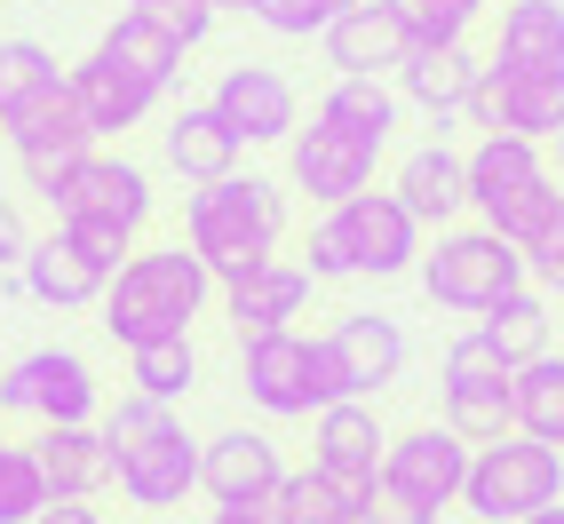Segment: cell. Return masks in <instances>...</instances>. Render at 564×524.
<instances>
[{"label":"cell","instance_id":"cell-43","mask_svg":"<svg viewBox=\"0 0 564 524\" xmlns=\"http://www.w3.org/2000/svg\"><path fill=\"white\" fill-rule=\"evenodd\" d=\"M143 17H152L167 41H183V48H199L207 32H215V9H207V0H152Z\"/></svg>","mask_w":564,"mask_h":524},{"label":"cell","instance_id":"cell-28","mask_svg":"<svg viewBox=\"0 0 564 524\" xmlns=\"http://www.w3.org/2000/svg\"><path fill=\"white\" fill-rule=\"evenodd\" d=\"M311 120H326V128H343V135L373 143V152H390V135H398V120H405V103H398L390 80H334V88L318 96Z\"/></svg>","mask_w":564,"mask_h":524},{"label":"cell","instance_id":"cell-49","mask_svg":"<svg viewBox=\"0 0 564 524\" xmlns=\"http://www.w3.org/2000/svg\"><path fill=\"white\" fill-rule=\"evenodd\" d=\"M524 524H564V501H556V509H533V516H524Z\"/></svg>","mask_w":564,"mask_h":524},{"label":"cell","instance_id":"cell-40","mask_svg":"<svg viewBox=\"0 0 564 524\" xmlns=\"http://www.w3.org/2000/svg\"><path fill=\"white\" fill-rule=\"evenodd\" d=\"M56 231H64L72 247H80V254L96 262V271H104V279H111V271H120V262H128V254L143 247L135 231H120V222H88V215H72V222H56Z\"/></svg>","mask_w":564,"mask_h":524},{"label":"cell","instance_id":"cell-10","mask_svg":"<svg viewBox=\"0 0 564 524\" xmlns=\"http://www.w3.org/2000/svg\"><path fill=\"white\" fill-rule=\"evenodd\" d=\"M469 120H477L485 135H533V143H556V135H564V72L485 64V72H477V96H469Z\"/></svg>","mask_w":564,"mask_h":524},{"label":"cell","instance_id":"cell-46","mask_svg":"<svg viewBox=\"0 0 564 524\" xmlns=\"http://www.w3.org/2000/svg\"><path fill=\"white\" fill-rule=\"evenodd\" d=\"M32 524H104V516H96V501H48Z\"/></svg>","mask_w":564,"mask_h":524},{"label":"cell","instance_id":"cell-42","mask_svg":"<svg viewBox=\"0 0 564 524\" xmlns=\"http://www.w3.org/2000/svg\"><path fill=\"white\" fill-rule=\"evenodd\" d=\"M524 271H533V286H549V294H556V279H564V199L549 207L541 231L524 239Z\"/></svg>","mask_w":564,"mask_h":524},{"label":"cell","instance_id":"cell-31","mask_svg":"<svg viewBox=\"0 0 564 524\" xmlns=\"http://www.w3.org/2000/svg\"><path fill=\"white\" fill-rule=\"evenodd\" d=\"M477 334H485V342H494L509 365H533V358L549 350V294H541V286L501 294V303L477 318Z\"/></svg>","mask_w":564,"mask_h":524},{"label":"cell","instance_id":"cell-51","mask_svg":"<svg viewBox=\"0 0 564 524\" xmlns=\"http://www.w3.org/2000/svg\"><path fill=\"white\" fill-rule=\"evenodd\" d=\"M135 9H152V0H135Z\"/></svg>","mask_w":564,"mask_h":524},{"label":"cell","instance_id":"cell-36","mask_svg":"<svg viewBox=\"0 0 564 524\" xmlns=\"http://www.w3.org/2000/svg\"><path fill=\"white\" fill-rule=\"evenodd\" d=\"M390 9L405 17V32L422 48H462L469 32L485 24V9H494V0H390Z\"/></svg>","mask_w":564,"mask_h":524},{"label":"cell","instance_id":"cell-16","mask_svg":"<svg viewBox=\"0 0 564 524\" xmlns=\"http://www.w3.org/2000/svg\"><path fill=\"white\" fill-rule=\"evenodd\" d=\"M311 286H318V279H311L294 254H262V262H247L239 279H223L215 303H223V318H231L239 342H247V334H279V326L303 318V310H311Z\"/></svg>","mask_w":564,"mask_h":524},{"label":"cell","instance_id":"cell-19","mask_svg":"<svg viewBox=\"0 0 564 524\" xmlns=\"http://www.w3.org/2000/svg\"><path fill=\"white\" fill-rule=\"evenodd\" d=\"M326 342L334 358H343V390L350 397H382L405 382V365H413V342H405V326L382 318V310H350V318H334L326 326Z\"/></svg>","mask_w":564,"mask_h":524},{"label":"cell","instance_id":"cell-1","mask_svg":"<svg viewBox=\"0 0 564 524\" xmlns=\"http://www.w3.org/2000/svg\"><path fill=\"white\" fill-rule=\"evenodd\" d=\"M215 294H223V279L183 239H167V247H135L120 271H111L96 310H104V334L120 350H152V342H183V334L207 318Z\"/></svg>","mask_w":564,"mask_h":524},{"label":"cell","instance_id":"cell-34","mask_svg":"<svg viewBox=\"0 0 564 524\" xmlns=\"http://www.w3.org/2000/svg\"><path fill=\"white\" fill-rule=\"evenodd\" d=\"M128 390L160 397V405H183V397H192V390H199V350H192V334H183V342L128 350Z\"/></svg>","mask_w":564,"mask_h":524},{"label":"cell","instance_id":"cell-32","mask_svg":"<svg viewBox=\"0 0 564 524\" xmlns=\"http://www.w3.org/2000/svg\"><path fill=\"white\" fill-rule=\"evenodd\" d=\"M509 397H517V429L564 454V358H556V350H541L533 365H517Z\"/></svg>","mask_w":564,"mask_h":524},{"label":"cell","instance_id":"cell-39","mask_svg":"<svg viewBox=\"0 0 564 524\" xmlns=\"http://www.w3.org/2000/svg\"><path fill=\"white\" fill-rule=\"evenodd\" d=\"M509 373H517V365L469 326L462 342H445V358H437V390H454V382H509Z\"/></svg>","mask_w":564,"mask_h":524},{"label":"cell","instance_id":"cell-27","mask_svg":"<svg viewBox=\"0 0 564 524\" xmlns=\"http://www.w3.org/2000/svg\"><path fill=\"white\" fill-rule=\"evenodd\" d=\"M494 64H517V72H564V0H501Z\"/></svg>","mask_w":564,"mask_h":524},{"label":"cell","instance_id":"cell-25","mask_svg":"<svg viewBox=\"0 0 564 524\" xmlns=\"http://www.w3.org/2000/svg\"><path fill=\"white\" fill-rule=\"evenodd\" d=\"M382 477H334V469H286V484L271 493V524H358Z\"/></svg>","mask_w":564,"mask_h":524},{"label":"cell","instance_id":"cell-15","mask_svg":"<svg viewBox=\"0 0 564 524\" xmlns=\"http://www.w3.org/2000/svg\"><path fill=\"white\" fill-rule=\"evenodd\" d=\"M279 484H286V461L262 429H223L199 445V493L215 509H271Z\"/></svg>","mask_w":564,"mask_h":524},{"label":"cell","instance_id":"cell-45","mask_svg":"<svg viewBox=\"0 0 564 524\" xmlns=\"http://www.w3.org/2000/svg\"><path fill=\"white\" fill-rule=\"evenodd\" d=\"M24 247H32V231H24L17 199H0V271H17V262H24Z\"/></svg>","mask_w":564,"mask_h":524},{"label":"cell","instance_id":"cell-35","mask_svg":"<svg viewBox=\"0 0 564 524\" xmlns=\"http://www.w3.org/2000/svg\"><path fill=\"white\" fill-rule=\"evenodd\" d=\"M0 135H9V152H41V143H96L88 120H80V103H72V72H64L56 96H41L32 111H17Z\"/></svg>","mask_w":564,"mask_h":524},{"label":"cell","instance_id":"cell-44","mask_svg":"<svg viewBox=\"0 0 564 524\" xmlns=\"http://www.w3.org/2000/svg\"><path fill=\"white\" fill-rule=\"evenodd\" d=\"M358 524H437V509H422L413 493H398V484H373V501Z\"/></svg>","mask_w":564,"mask_h":524},{"label":"cell","instance_id":"cell-13","mask_svg":"<svg viewBox=\"0 0 564 524\" xmlns=\"http://www.w3.org/2000/svg\"><path fill=\"white\" fill-rule=\"evenodd\" d=\"M120 501L143 509V516H167L199 493V437H183V422L152 429L143 445H120Z\"/></svg>","mask_w":564,"mask_h":524},{"label":"cell","instance_id":"cell-47","mask_svg":"<svg viewBox=\"0 0 564 524\" xmlns=\"http://www.w3.org/2000/svg\"><path fill=\"white\" fill-rule=\"evenodd\" d=\"M207 524H271V509H207Z\"/></svg>","mask_w":564,"mask_h":524},{"label":"cell","instance_id":"cell-5","mask_svg":"<svg viewBox=\"0 0 564 524\" xmlns=\"http://www.w3.org/2000/svg\"><path fill=\"white\" fill-rule=\"evenodd\" d=\"M413 279H422V294L437 310H454V318H485L501 294L533 286L524 247H509L494 222H454V231H437V247H422V262H413Z\"/></svg>","mask_w":564,"mask_h":524},{"label":"cell","instance_id":"cell-41","mask_svg":"<svg viewBox=\"0 0 564 524\" xmlns=\"http://www.w3.org/2000/svg\"><path fill=\"white\" fill-rule=\"evenodd\" d=\"M88 152H96V143H41V152H17V175H24V192L56 199L64 183H72V167H80Z\"/></svg>","mask_w":564,"mask_h":524},{"label":"cell","instance_id":"cell-50","mask_svg":"<svg viewBox=\"0 0 564 524\" xmlns=\"http://www.w3.org/2000/svg\"><path fill=\"white\" fill-rule=\"evenodd\" d=\"M549 167H556V175H564V135H556V143H549Z\"/></svg>","mask_w":564,"mask_h":524},{"label":"cell","instance_id":"cell-33","mask_svg":"<svg viewBox=\"0 0 564 524\" xmlns=\"http://www.w3.org/2000/svg\"><path fill=\"white\" fill-rule=\"evenodd\" d=\"M509 382H517V373H509ZM509 382H454V390H437V397H445V429L469 437V445L509 437V429H517V397H509Z\"/></svg>","mask_w":564,"mask_h":524},{"label":"cell","instance_id":"cell-30","mask_svg":"<svg viewBox=\"0 0 564 524\" xmlns=\"http://www.w3.org/2000/svg\"><path fill=\"white\" fill-rule=\"evenodd\" d=\"M56 88H64L56 48H48V41H24V32H9V41H0V128H9L17 111H32L41 96H56Z\"/></svg>","mask_w":564,"mask_h":524},{"label":"cell","instance_id":"cell-11","mask_svg":"<svg viewBox=\"0 0 564 524\" xmlns=\"http://www.w3.org/2000/svg\"><path fill=\"white\" fill-rule=\"evenodd\" d=\"M207 103H215V120L239 143H286L294 128H303V88H294L279 64H254V56L223 64V80H215Z\"/></svg>","mask_w":564,"mask_h":524},{"label":"cell","instance_id":"cell-4","mask_svg":"<svg viewBox=\"0 0 564 524\" xmlns=\"http://www.w3.org/2000/svg\"><path fill=\"white\" fill-rule=\"evenodd\" d=\"M564 199V175L549 167V143L533 135H477L469 143V215L494 222L509 247H524Z\"/></svg>","mask_w":564,"mask_h":524},{"label":"cell","instance_id":"cell-9","mask_svg":"<svg viewBox=\"0 0 564 524\" xmlns=\"http://www.w3.org/2000/svg\"><path fill=\"white\" fill-rule=\"evenodd\" d=\"M56 207V222H72V215H88V222H120V231H152V207H160V192H152V167H135L128 152H96L72 167V183L48 199Z\"/></svg>","mask_w":564,"mask_h":524},{"label":"cell","instance_id":"cell-38","mask_svg":"<svg viewBox=\"0 0 564 524\" xmlns=\"http://www.w3.org/2000/svg\"><path fill=\"white\" fill-rule=\"evenodd\" d=\"M343 9H358V0H254V24L271 32V41H318V32L343 17Z\"/></svg>","mask_w":564,"mask_h":524},{"label":"cell","instance_id":"cell-8","mask_svg":"<svg viewBox=\"0 0 564 524\" xmlns=\"http://www.w3.org/2000/svg\"><path fill=\"white\" fill-rule=\"evenodd\" d=\"M0 414H24L41 429H72V422H104V390L80 350H24L0 373Z\"/></svg>","mask_w":564,"mask_h":524},{"label":"cell","instance_id":"cell-22","mask_svg":"<svg viewBox=\"0 0 564 524\" xmlns=\"http://www.w3.org/2000/svg\"><path fill=\"white\" fill-rule=\"evenodd\" d=\"M32 461H41L56 501H96V493H111V477H120V454H111V437L96 422L41 429V437H32Z\"/></svg>","mask_w":564,"mask_h":524},{"label":"cell","instance_id":"cell-20","mask_svg":"<svg viewBox=\"0 0 564 524\" xmlns=\"http://www.w3.org/2000/svg\"><path fill=\"white\" fill-rule=\"evenodd\" d=\"M390 192L413 207L422 231H454V222L469 215V152H454L445 135L413 143V152L398 160V175H390Z\"/></svg>","mask_w":564,"mask_h":524},{"label":"cell","instance_id":"cell-18","mask_svg":"<svg viewBox=\"0 0 564 524\" xmlns=\"http://www.w3.org/2000/svg\"><path fill=\"white\" fill-rule=\"evenodd\" d=\"M72 103H80V120H88L96 143H120L128 128H143L160 111V88L143 80V72H128L120 56L88 48L80 64H72Z\"/></svg>","mask_w":564,"mask_h":524},{"label":"cell","instance_id":"cell-24","mask_svg":"<svg viewBox=\"0 0 564 524\" xmlns=\"http://www.w3.org/2000/svg\"><path fill=\"white\" fill-rule=\"evenodd\" d=\"M160 152H167V167H175V175L199 192V183H223V175H239V152H247V143H239L231 128L215 120V103H183L175 120L160 128Z\"/></svg>","mask_w":564,"mask_h":524},{"label":"cell","instance_id":"cell-29","mask_svg":"<svg viewBox=\"0 0 564 524\" xmlns=\"http://www.w3.org/2000/svg\"><path fill=\"white\" fill-rule=\"evenodd\" d=\"M104 56H120L128 72H143V80H152L160 96L183 80V56H192V48H183V41H167V32L152 24V17H143V9H128L120 24H104V41H96Z\"/></svg>","mask_w":564,"mask_h":524},{"label":"cell","instance_id":"cell-17","mask_svg":"<svg viewBox=\"0 0 564 524\" xmlns=\"http://www.w3.org/2000/svg\"><path fill=\"white\" fill-rule=\"evenodd\" d=\"M318 48L334 64V80H398L413 32H405V17L390 9V0H358V9H343L318 32Z\"/></svg>","mask_w":564,"mask_h":524},{"label":"cell","instance_id":"cell-14","mask_svg":"<svg viewBox=\"0 0 564 524\" xmlns=\"http://www.w3.org/2000/svg\"><path fill=\"white\" fill-rule=\"evenodd\" d=\"M469 454L477 445L454 437L445 422H422V429H405L390 437V454H382V484H398V493H413L422 509H454L462 501V484H469Z\"/></svg>","mask_w":564,"mask_h":524},{"label":"cell","instance_id":"cell-37","mask_svg":"<svg viewBox=\"0 0 564 524\" xmlns=\"http://www.w3.org/2000/svg\"><path fill=\"white\" fill-rule=\"evenodd\" d=\"M56 493H48V477L41 461H32V445H9L0 437V524H32Z\"/></svg>","mask_w":564,"mask_h":524},{"label":"cell","instance_id":"cell-12","mask_svg":"<svg viewBox=\"0 0 564 524\" xmlns=\"http://www.w3.org/2000/svg\"><path fill=\"white\" fill-rule=\"evenodd\" d=\"M373 167H382V152L358 143V135H343V128H326V120H311V128L286 135V183L318 215L343 207V199H358V192H373Z\"/></svg>","mask_w":564,"mask_h":524},{"label":"cell","instance_id":"cell-23","mask_svg":"<svg viewBox=\"0 0 564 524\" xmlns=\"http://www.w3.org/2000/svg\"><path fill=\"white\" fill-rule=\"evenodd\" d=\"M382 454H390V429L373 422V397H343L311 414V461L334 469V477H382Z\"/></svg>","mask_w":564,"mask_h":524},{"label":"cell","instance_id":"cell-6","mask_svg":"<svg viewBox=\"0 0 564 524\" xmlns=\"http://www.w3.org/2000/svg\"><path fill=\"white\" fill-rule=\"evenodd\" d=\"M564 501V454L541 437H494V445H477L469 454V484H462V509L477 524H524L533 509H556Z\"/></svg>","mask_w":564,"mask_h":524},{"label":"cell","instance_id":"cell-7","mask_svg":"<svg viewBox=\"0 0 564 524\" xmlns=\"http://www.w3.org/2000/svg\"><path fill=\"white\" fill-rule=\"evenodd\" d=\"M318 222L334 231V247H343L350 279H405L413 262H422V247H430V231L413 222V207L398 192H358L343 207H326Z\"/></svg>","mask_w":564,"mask_h":524},{"label":"cell","instance_id":"cell-21","mask_svg":"<svg viewBox=\"0 0 564 524\" xmlns=\"http://www.w3.org/2000/svg\"><path fill=\"white\" fill-rule=\"evenodd\" d=\"M477 48L462 41V48H422V41H413L405 48V64H398V103H413V111H422V120H462V111H469V96H477Z\"/></svg>","mask_w":564,"mask_h":524},{"label":"cell","instance_id":"cell-52","mask_svg":"<svg viewBox=\"0 0 564 524\" xmlns=\"http://www.w3.org/2000/svg\"><path fill=\"white\" fill-rule=\"evenodd\" d=\"M556 294H564V279H556Z\"/></svg>","mask_w":564,"mask_h":524},{"label":"cell","instance_id":"cell-2","mask_svg":"<svg viewBox=\"0 0 564 524\" xmlns=\"http://www.w3.org/2000/svg\"><path fill=\"white\" fill-rule=\"evenodd\" d=\"M286 239V183L271 175H223V183H199L183 199V247H192L215 279H239L247 262L279 254Z\"/></svg>","mask_w":564,"mask_h":524},{"label":"cell","instance_id":"cell-26","mask_svg":"<svg viewBox=\"0 0 564 524\" xmlns=\"http://www.w3.org/2000/svg\"><path fill=\"white\" fill-rule=\"evenodd\" d=\"M17 279H24V294L32 303H48V310H80V303H104V271L72 247L64 231H48V239H32L24 247V262H17Z\"/></svg>","mask_w":564,"mask_h":524},{"label":"cell","instance_id":"cell-3","mask_svg":"<svg viewBox=\"0 0 564 524\" xmlns=\"http://www.w3.org/2000/svg\"><path fill=\"white\" fill-rule=\"evenodd\" d=\"M239 390L262 422H311L326 405H343V358L326 334L279 326V334H247L239 342Z\"/></svg>","mask_w":564,"mask_h":524},{"label":"cell","instance_id":"cell-48","mask_svg":"<svg viewBox=\"0 0 564 524\" xmlns=\"http://www.w3.org/2000/svg\"><path fill=\"white\" fill-rule=\"evenodd\" d=\"M207 9H215V17H231V9L247 17V9H254V0H207Z\"/></svg>","mask_w":564,"mask_h":524}]
</instances>
